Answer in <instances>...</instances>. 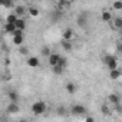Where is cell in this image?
I'll list each match as a JSON object with an SVG mask.
<instances>
[{
    "mask_svg": "<svg viewBox=\"0 0 122 122\" xmlns=\"http://www.w3.org/2000/svg\"><path fill=\"white\" fill-rule=\"evenodd\" d=\"M5 30H6L9 35H12V36H13V35L17 32V27H16V25H12V23H6V25H5Z\"/></svg>",
    "mask_w": 122,
    "mask_h": 122,
    "instance_id": "cell-10",
    "label": "cell"
},
{
    "mask_svg": "<svg viewBox=\"0 0 122 122\" xmlns=\"http://www.w3.org/2000/svg\"><path fill=\"white\" fill-rule=\"evenodd\" d=\"M16 27H17V30L25 32V29H26V20L22 19V17H19V20L16 22Z\"/></svg>",
    "mask_w": 122,
    "mask_h": 122,
    "instance_id": "cell-13",
    "label": "cell"
},
{
    "mask_svg": "<svg viewBox=\"0 0 122 122\" xmlns=\"http://www.w3.org/2000/svg\"><path fill=\"white\" fill-rule=\"evenodd\" d=\"M59 66H62V68H65V69H66V66H68V59H66L65 56L60 57V60H59Z\"/></svg>",
    "mask_w": 122,
    "mask_h": 122,
    "instance_id": "cell-25",
    "label": "cell"
},
{
    "mask_svg": "<svg viewBox=\"0 0 122 122\" xmlns=\"http://www.w3.org/2000/svg\"><path fill=\"white\" fill-rule=\"evenodd\" d=\"M20 53L22 55H27V49L26 47H20Z\"/></svg>",
    "mask_w": 122,
    "mask_h": 122,
    "instance_id": "cell-31",
    "label": "cell"
},
{
    "mask_svg": "<svg viewBox=\"0 0 122 122\" xmlns=\"http://www.w3.org/2000/svg\"><path fill=\"white\" fill-rule=\"evenodd\" d=\"M29 13H30V16H37V15H39V9H36V7H29Z\"/></svg>",
    "mask_w": 122,
    "mask_h": 122,
    "instance_id": "cell-27",
    "label": "cell"
},
{
    "mask_svg": "<svg viewBox=\"0 0 122 122\" xmlns=\"http://www.w3.org/2000/svg\"><path fill=\"white\" fill-rule=\"evenodd\" d=\"M3 6H5V7H9V9H12V7L15 6V3H13V2H3Z\"/></svg>",
    "mask_w": 122,
    "mask_h": 122,
    "instance_id": "cell-30",
    "label": "cell"
},
{
    "mask_svg": "<svg viewBox=\"0 0 122 122\" xmlns=\"http://www.w3.org/2000/svg\"><path fill=\"white\" fill-rule=\"evenodd\" d=\"M85 122H95V119H93L92 116H88V118L85 119Z\"/></svg>",
    "mask_w": 122,
    "mask_h": 122,
    "instance_id": "cell-32",
    "label": "cell"
},
{
    "mask_svg": "<svg viewBox=\"0 0 122 122\" xmlns=\"http://www.w3.org/2000/svg\"><path fill=\"white\" fill-rule=\"evenodd\" d=\"M25 12H26V7H25V6H17V7L15 9V13H16L17 16H22V15H25Z\"/></svg>",
    "mask_w": 122,
    "mask_h": 122,
    "instance_id": "cell-23",
    "label": "cell"
},
{
    "mask_svg": "<svg viewBox=\"0 0 122 122\" xmlns=\"http://www.w3.org/2000/svg\"><path fill=\"white\" fill-rule=\"evenodd\" d=\"M108 101H109V103H112V105L115 106V105H119V103H121V96L116 95V93H111V95L108 96Z\"/></svg>",
    "mask_w": 122,
    "mask_h": 122,
    "instance_id": "cell-7",
    "label": "cell"
},
{
    "mask_svg": "<svg viewBox=\"0 0 122 122\" xmlns=\"http://www.w3.org/2000/svg\"><path fill=\"white\" fill-rule=\"evenodd\" d=\"M60 17H62V12H60V10H55V12L52 13V19H53V20H59Z\"/></svg>",
    "mask_w": 122,
    "mask_h": 122,
    "instance_id": "cell-24",
    "label": "cell"
},
{
    "mask_svg": "<svg viewBox=\"0 0 122 122\" xmlns=\"http://www.w3.org/2000/svg\"><path fill=\"white\" fill-rule=\"evenodd\" d=\"M26 63H27V66H29V68H33V69H36V68H37V66L40 65V60H39V57L30 56V57H27Z\"/></svg>",
    "mask_w": 122,
    "mask_h": 122,
    "instance_id": "cell-6",
    "label": "cell"
},
{
    "mask_svg": "<svg viewBox=\"0 0 122 122\" xmlns=\"http://www.w3.org/2000/svg\"><path fill=\"white\" fill-rule=\"evenodd\" d=\"M62 37H63V40H72V37H73V30H72L71 27H66V29L62 32Z\"/></svg>",
    "mask_w": 122,
    "mask_h": 122,
    "instance_id": "cell-8",
    "label": "cell"
},
{
    "mask_svg": "<svg viewBox=\"0 0 122 122\" xmlns=\"http://www.w3.org/2000/svg\"><path fill=\"white\" fill-rule=\"evenodd\" d=\"M56 113H57L59 116H66V115H68V109H66L63 105H59V106L56 108Z\"/></svg>",
    "mask_w": 122,
    "mask_h": 122,
    "instance_id": "cell-15",
    "label": "cell"
},
{
    "mask_svg": "<svg viewBox=\"0 0 122 122\" xmlns=\"http://www.w3.org/2000/svg\"><path fill=\"white\" fill-rule=\"evenodd\" d=\"M119 50H121V52H122V43H121V45H119Z\"/></svg>",
    "mask_w": 122,
    "mask_h": 122,
    "instance_id": "cell-33",
    "label": "cell"
},
{
    "mask_svg": "<svg viewBox=\"0 0 122 122\" xmlns=\"http://www.w3.org/2000/svg\"><path fill=\"white\" fill-rule=\"evenodd\" d=\"M40 53H42V56H46V57H49V56L52 55V52H50V47H49V46H43Z\"/></svg>",
    "mask_w": 122,
    "mask_h": 122,
    "instance_id": "cell-21",
    "label": "cell"
},
{
    "mask_svg": "<svg viewBox=\"0 0 122 122\" xmlns=\"http://www.w3.org/2000/svg\"><path fill=\"white\" fill-rule=\"evenodd\" d=\"M76 85L73 83V82H69V83H66V91H68V93H75L76 92Z\"/></svg>",
    "mask_w": 122,
    "mask_h": 122,
    "instance_id": "cell-18",
    "label": "cell"
},
{
    "mask_svg": "<svg viewBox=\"0 0 122 122\" xmlns=\"http://www.w3.org/2000/svg\"><path fill=\"white\" fill-rule=\"evenodd\" d=\"M113 109H115V112H116V113H122V103L115 105V106H113Z\"/></svg>",
    "mask_w": 122,
    "mask_h": 122,
    "instance_id": "cell-29",
    "label": "cell"
},
{
    "mask_svg": "<svg viewBox=\"0 0 122 122\" xmlns=\"http://www.w3.org/2000/svg\"><path fill=\"white\" fill-rule=\"evenodd\" d=\"M7 96H9V99H10V102H12V103H17V99H19V95H17V92H15V91H10V92L7 93Z\"/></svg>",
    "mask_w": 122,
    "mask_h": 122,
    "instance_id": "cell-16",
    "label": "cell"
},
{
    "mask_svg": "<svg viewBox=\"0 0 122 122\" xmlns=\"http://www.w3.org/2000/svg\"><path fill=\"white\" fill-rule=\"evenodd\" d=\"M62 47L65 49V50H72V42L71 40H62Z\"/></svg>",
    "mask_w": 122,
    "mask_h": 122,
    "instance_id": "cell-20",
    "label": "cell"
},
{
    "mask_svg": "<svg viewBox=\"0 0 122 122\" xmlns=\"http://www.w3.org/2000/svg\"><path fill=\"white\" fill-rule=\"evenodd\" d=\"M122 75V69H115V71H109V78L112 81H118Z\"/></svg>",
    "mask_w": 122,
    "mask_h": 122,
    "instance_id": "cell-9",
    "label": "cell"
},
{
    "mask_svg": "<svg viewBox=\"0 0 122 122\" xmlns=\"http://www.w3.org/2000/svg\"><path fill=\"white\" fill-rule=\"evenodd\" d=\"M78 25H79V26H85V25H86V17H85L83 15H81V16L78 17Z\"/></svg>",
    "mask_w": 122,
    "mask_h": 122,
    "instance_id": "cell-26",
    "label": "cell"
},
{
    "mask_svg": "<svg viewBox=\"0 0 122 122\" xmlns=\"http://www.w3.org/2000/svg\"><path fill=\"white\" fill-rule=\"evenodd\" d=\"M101 112H102V113H103L105 116H109V115H111V109H109V106H108L106 103L101 106Z\"/></svg>",
    "mask_w": 122,
    "mask_h": 122,
    "instance_id": "cell-22",
    "label": "cell"
},
{
    "mask_svg": "<svg viewBox=\"0 0 122 122\" xmlns=\"http://www.w3.org/2000/svg\"><path fill=\"white\" fill-rule=\"evenodd\" d=\"M112 22H113V27H115V29L122 30V17H119V16H118V17H113Z\"/></svg>",
    "mask_w": 122,
    "mask_h": 122,
    "instance_id": "cell-17",
    "label": "cell"
},
{
    "mask_svg": "<svg viewBox=\"0 0 122 122\" xmlns=\"http://www.w3.org/2000/svg\"><path fill=\"white\" fill-rule=\"evenodd\" d=\"M113 9L115 10H122V2H113Z\"/></svg>",
    "mask_w": 122,
    "mask_h": 122,
    "instance_id": "cell-28",
    "label": "cell"
},
{
    "mask_svg": "<svg viewBox=\"0 0 122 122\" xmlns=\"http://www.w3.org/2000/svg\"><path fill=\"white\" fill-rule=\"evenodd\" d=\"M12 42H13V45H16V46H22L23 42H25V35H23V32H22V30H17V32L12 36Z\"/></svg>",
    "mask_w": 122,
    "mask_h": 122,
    "instance_id": "cell-4",
    "label": "cell"
},
{
    "mask_svg": "<svg viewBox=\"0 0 122 122\" xmlns=\"http://www.w3.org/2000/svg\"><path fill=\"white\" fill-rule=\"evenodd\" d=\"M19 20V16L16 13H10L6 19V23H12V25H16V22Z\"/></svg>",
    "mask_w": 122,
    "mask_h": 122,
    "instance_id": "cell-12",
    "label": "cell"
},
{
    "mask_svg": "<svg viewBox=\"0 0 122 122\" xmlns=\"http://www.w3.org/2000/svg\"><path fill=\"white\" fill-rule=\"evenodd\" d=\"M7 112H9V113H17V112H19V105L10 102V103L7 105Z\"/></svg>",
    "mask_w": 122,
    "mask_h": 122,
    "instance_id": "cell-14",
    "label": "cell"
},
{
    "mask_svg": "<svg viewBox=\"0 0 122 122\" xmlns=\"http://www.w3.org/2000/svg\"><path fill=\"white\" fill-rule=\"evenodd\" d=\"M60 57H62V56H60L59 53H52L49 57H47V60H49V65L53 68V66H57L59 65V60H60Z\"/></svg>",
    "mask_w": 122,
    "mask_h": 122,
    "instance_id": "cell-5",
    "label": "cell"
},
{
    "mask_svg": "<svg viewBox=\"0 0 122 122\" xmlns=\"http://www.w3.org/2000/svg\"><path fill=\"white\" fill-rule=\"evenodd\" d=\"M101 19H102L103 22H112V20H113V17H112L111 12H108V10H103V12H102Z\"/></svg>",
    "mask_w": 122,
    "mask_h": 122,
    "instance_id": "cell-11",
    "label": "cell"
},
{
    "mask_svg": "<svg viewBox=\"0 0 122 122\" xmlns=\"http://www.w3.org/2000/svg\"><path fill=\"white\" fill-rule=\"evenodd\" d=\"M102 62L108 66L109 71H115V69H119L118 68V59L113 56V55H105L102 57Z\"/></svg>",
    "mask_w": 122,
    "mask_h": 122,
    "instance_id": "cell-1",
    "label": "cell"
},
{
    "mask_svg": "<svg viewBox=\"0 0 122 122\" xmlns=\"http://www.w3.org/2000/svg\"><path fill=\"white\" fill-rule=\"evenodd\" d=\"M71 113H72L73 116L86 115V108H85L83 105H81V103H75V105H72V108H71Z\"/></svg>",
    "mask_w": 122,
    "mask_h": 122,
    "instance_id": "cell-3",
    "label": "cell"
},
{
    "mask_svg": "<svg viewBox=\"0 0 122 122\" xmlns=\"http://www.w3.org/2000/svg\"><path fill=\"white\" fill-rule=\"evenodd\" d=\"M32 112L35 115H43L46 112V103L43 101H37L32 105Z\"/></svg>",
    "mask_w": 122,
    "mask_h": 122,
    "instance_id": "cell-2",
    "label": "cell"
},
{
    "mask_svg": "<svg viewBox=\"0 0 122 122\" xmlns=\"http://www.w3.org/2000/svg\"><path fill=\"white\" fill-rule=\"evenodd\" d=\"M20 122H26V121H20Z\"/></svg>",
    "mask_w": 122,
    "mask_h": 122,
    "instance_id": "cell-34",
    "label": "cell"
},
{
    "mask_svg": "<svg viewBox=\"0 0 122 122\" xmlns=\"http://www.w3.org/2000/svg\"><path fill=\"white\" fill-rule=\"evenodd\" d=\"M121 33H122V30H121Z\"/></svg>",
    "mask_w": 122,
    "mask_h": 122,
    "instance_id": "cell-35",
    "label": "cell"
},
{
    "mask_svg": "<svg viewBox=\"0 0 122 122\" xmlns=\"http://www.w3.org/2000/svg\"><path fill=\"white\" fill-rule=\"evenodd\" d=\"M52 72H53L55 75H62V73L65 72V68H62V66L57 65V66H53V68H52Z\"/></svg>",
    "mask_w": 122,
    "mask_h": 122,
    "instance_id": "cell-19",
    "label": "cell"
}]
</instances>
